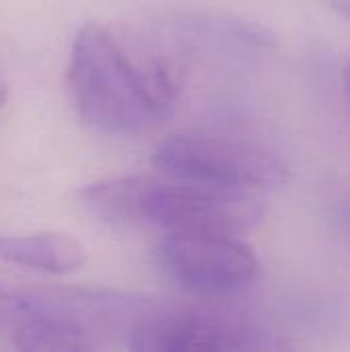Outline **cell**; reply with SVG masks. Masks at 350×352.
<instances>
[{
  "instance_id": "obj_6",
  "label": "cell",
  "mask_w": 350,
  "mask_h": 352,
  "mask_svg": "<svg viewBox=\"0 0 350 352\" xmlns=\"http://www.w3.org/2000/svg\"><path fill=\"white\" fill-rule=\"evenodd\" d=\"M0 262L47 274H70L87 264V248L64 231L0 235Z\"/></svg>"
},
{
  "instance_id": "obj_9",
  "label": "cell",
  "mask_w": 350,
  "mask_h": 352,
  "mask_svg": "<svg viewBox=\"0 0 350 352\" xmlns=\"http://www.w3.org/2000/svg\"><path fill=\"white\" fill-rule=\"evenodd\" d=\"M326 2L332 10H336L338 14L350 19V0H326Z\"/></svg>"
},
{
  "instance_id": "obj_7",
  "label": "cell",
  "mask_w": 350,
  "mask_h": 352,
  "mask_svg": "<svg viewBox=\"0 0 350 352\" xmlns=\"http://www.w3.org/2000/svg\"><path fill=\"white\" fill-rule=\"evenodd\" d=\"M14 344L27 352H76L91 349L85 326L66 314L41 309L23 322L17 330Z\"/></svg>"
},
{
  "instance_id": "obj_8",
  "label": "cell",
  "mask_w": 350,
  "mask_h": 352,
  "mask_svg": "<svg viewBox=\"0 0 350 352\" xmlns=\"http://www.w3.org/2000/svg\"><path fill=\"white\" fill-rule=\"evenodd\" d=\"M43 309V305H39L37 301H31L25 295L0 289V326H8V324H23L29 318L37 316Z\"/></svg>"
},
{
  "instance_id": "obj_5",
  "label": "cell",
  "mask_w": 350,
  "mask_h": 352,
  "mask_svg": "<svg viewBox=\"0 0 350 352\" xmlns=\"http://www.w3.org/2000/svg\"><path fill=\"white\" fill-rule=\"evenodd\" d=\"M221 233H163L155 245L159 270L177 287L202 297H229L250 289L262 272L256 252Z\"/></svg>"
},
{
  "instance_id": "obj_3",
  "label": "cell",
  "mask_w": 350,
  "mask_h": 352,
  "mask_svg": "<svg viewBox=\"0 0 350 352\" xmlns=\"http://www.w3.org/2000/svg\"><path fill=\"white\" fill-rule=\"evenodd\" d=\"M153 165L169 177L258 194L289 179V167L270 148L206 132L169 134L155 148Z\"/></svg>"
},
{
  "instance_id": "obj_12",
  "label": "cell",
  "mask_w": 350,
  "mask_h": 352,
  "mask_svg": "<svg viewBox=\"0 0 350 352\" xmlns=\"http://www.w3.org/2000/svg\"><path fill=\"white\" fill-rule=\"evenodd\" d=\"M347 223L350 225V202H349V206H347Z\"/></svg>"
},
{
  "instance_id": "obj_1",
  "label": "cell",
  "mask_w": 350,
  "mask_h": 352,
  "mask_svg": "<svg viewBox=\"0 0 350 352\" xmlns=\"http://www.w3.org/2000/svg\"><path fill=\"white\" fill-rule=\"evenodd\" d=\"M68 87L89 126L138 134L169 113L179 93V72L165 54L130 47L109 27L87 23L72 41Z\"/></svg>"
},
{
  "instance_id": "obj_2",
  "label": "cell",
  "mask_w": 350,
  "mask_h": 352,
  "mask_svg": "<svg viewBox=\"0 0 350 352\" xmlns=\"http://www.w3.org/2000/svg\"><path fill=\"white\" fill-rule=\"evenodd\" d=\"M122 231L243 235L264 217L258 192L219 188L169 175H124L118 192Z\"/></svg>"
},
{
  "instance_id": "obj_10",
  "label": "cell",
  "mask_w": 350,
  "mask_h": 352,
  "mask_svg": "<svg viewBox=\"0 0 350 352\" xmlns=\"http://www.w3.org/2000/svg\"><path fill=\"white\" fill-rule=\"evenodd\" d=\"M344 91H347V99L350 101V64L344 70Z\"/></svg>"
},
{
  "instance_id": "obj_4",
  "label": "cell",
  "mask_w": 350,
  "mask_h": 352,
  "mask_svg": "<svg viewBox=\"0 0 350 352\" xmlns=\"http://www.w3.org/2000/svg\"><path fill=\"white\" fill-rule=\"evenodd\" d=\"M138 352H266L291 344L276 332L229 314L204 309H142L126 330Z\"/></svg>"
},
{
  "instance_id": "obj_11",
  "label": "cell",
  "mask_w": 350,
  "mask_h": 352,
  "mask_svg": "<svg viewBox=\"0 0 350 352\" xmlns=\"http://www.w3.org/2000/svg\"><path fill=\"white\" fill-rule=\"evenodd\" d=\"M4 101H6V87L0 82V107L4 105Z\"/></svg>"
}]
</instances>
